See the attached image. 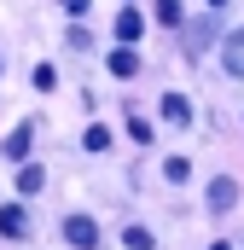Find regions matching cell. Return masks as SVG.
<instances>
[{
    "instance_id": "cell-6",
    "label": "cell",
    "mask_w": 244,
    "mask_h": 250,
    "mask_svg": "<svg viewBox=\"0 0 244 250\" xmlns=\"http://www.w3.org/2000/svg\"><path fill=\"white\" fill-rule=\"evenodd\" d=\"M140 29H145V18H140L134 6H122V12H117V41H122V47H134V41H140Z\"/></svg>"
},
{
    "instance_id": "cell-1",
    "label": "cell",
    "mask_w": 244,
    "mask_h": 250,
    "mask_svg": "<svg viewBox=\"0 0 244 250\" xmlns=\"http://www.w3.org/2000/svg\"><path fill=\"white\" fill-rule=\"evenodd\" d=\"M64 245L70 250H93L99 245V221L93 215H64Z\"/></svg>"
},
{
    "instance_id": "cell-5",
    "label": "cell",
    "mask_w": 244,
    "mask_h": 250,
    "mask_svg": "<svg viewBox=\"0 0 244 250\" xmlns=\"http://www.w3.org/2000/svg\"><path fill=\"white\" fill-rule=\"evenodd\" d=\"M221 64H227V76H244V29H233L221 41Z\"/></svg>"
},
{
    "instance_id": "cell-2",
    "label": "cell",
    "mask_w": 244,
    "mask_h": 250,
    "mask_svg": "<svg viewBox=\"0 0 244 250\" xmlns=\"http://www.w3.org/2000/svg\"><path fill=\"white\" fill-rule=\"evenodd\" d=\"M0 239H12V245L29 239V209H23V204H6V209H0Z\"/></svg>"
},
{
    "instance_id": "cell-4",
    "label": "cell",
    "mask_w": 244,
    "mask_h": 250,
    "mask_svg": "<svg viewBox=\"0 0 244 250\" xmlns=\"http://www.w3.org/2000/svg\"><path fill=\"white\" fill-rule=\"evenodd\" d=\"M29 146H35V128H29V123H18L12 134H6V146H0V151H6L12 163H23V157H29Z\"/></svg>"
},
{
    "instance_id": "cell-14",
    "label": "cell",
    "mask_w": 244,
    "mask_h": 250,
    "mask_svg": "<svg viewBox=\"0 0 244 250\" xmlns=\"http://www.w3.org/2000/svg\"><path fill=\"white\" fill-rule=\"evenodd\" d=\"M128 140H134V146H151V123H140V117H134V123H128Z\"/></svg>"
},
{
    "instance_id": "cell-15",
    "label": "cell",
    "mask_w": 244,
    "mask_h": 250,
    "mask_svg": "<svg viewBox=\"0 0 244 250\" xmlns=\"http://www.w3.org/2000/svg\"><path fill=\"white\" fill-rule=\"evenodd\" d=\"M87 6H93V0H64V12H70V18H81Z\"/></svg>"
},
{
    "instance_id": "cell-13",
    "label": "cell",
    "mask_w": 244,
    "mask_h": 250,
    "mask_svg": "<svg viewBox=\"0 0 244 250\" xmlns=\"http://www.w3.org/2000/svg\"><path fill=\"white\" fill-rule=\"evenodd\" d=\"M186 175H192V163H186V157H169V163H163V181H186Z\"/></svg>"
},
{
    "instance_id": "cell-7",
    "label": "cell",
    "mask_w": 244,
    "mask_h": 250,
    "mask_svg": "<svg viewBox=\"0 0 244 250\" xmlns=\"http://www.w3.org/2000/svg\"><path fill=\"white\" fill-rule=\"evenodd\" d=\"M163 123H169V128H186V123H192V105H186L181 93H163Z\"/></svg>"
},
{
    "instance_id": "cell-11",
    "label": "cell",
    "mask_w": 244,
    "mask_h": 250,
    "mask_svg": "<svg viewBox=\"0 0 244 250\" xmlns=\"http://www.w3.org/2000/svg\"><path fill=\"white\" fill-rule=\"evenodd\" d=\"M81 146H87V151H105V146H111V128H105V123H93L87 134H81Z\"/></svg>"
},
{
    "instance_id": "cell-9",
    "label": "cell",
    "mask_w": 244,
    "mask_h": 250,
    "mask_svg": "<svg viewBox=\"0 0 244 250\" xmlns=\"http://www.w3.org/2000/svg\"><path fill=\"white\" fill-rule=\"evenodd\" d=\"M111 76H122V82H128V76H140V53L117 47V53H111Z\"/></svg>"
},
{
    "instance_id": "cell-12",
    "label": "cell",
    "mask_w": 244,
    "mask_h": 250,
    "mask_svg": "<svg viewBox=\"0 0 244 250\" xmlns=\"http://www.w3.org/2000/svg\"><path fill=\"white\" fill-rule=\"evenodd\" d=\"M122 245H128V250H151L157 239H151V227H128V233H122Z\"/></svg>"
},
{
    "instance_id": "cell-16",
    "label": "cell",
    "mask_w": 244,
    "mask_h": 250,
    "mask_svg": "<svg viewBox=\"0 0 244 250\" xmlns=\"http://www.w3.org/2000/svg\"><path fill=\"white\" fill-rule=\"evenodd\" d=\"M203 6H209V12H221V6H233V0H203Z\"/></svg>"
},
{
    "instance_id": "cell-8",
    "label": "cell",
    "mask_w": 244,
    "mask_h": 250,
    "mask_svg": "<svg viewBox=\"0 0 244 250\" xmlns=\"http://www.w3.org/2000/svg\"><path fill=\"white\" fill-rule=\"evenodd\" d=\"M41 187H47V175H41V163H23V169H18V192H23V198H35Z\"/></svg>"
},
{
    "instance_id": "cell-17",
    "label": "cell",
    "mask_w": 244,
    "mask_h": 250,
    "mask_svg": "<svg viewBox=\"0 0 244 250\" xmlns=\"http://www.w3.org/2000/svg\"><path fill=\"white\" fill-rule=\"evenodd\" d=\"M209 250H227V245H209Z\"/></svg>"
},
{
    "instance_id": "cell-10",
    "label": "cell",
    "mask_w": 244,
    "mask_h": 250,
    "mask_svg": "<svg viewBox=\"0 0 244 250\" xmlns=\"http://www.w3.org/2000/svg\"><path fill=\"white\" fill-rule=\"evenodd\" d=\"M151 12H157V23H163V29H181V23H186V12H181V0H157V6H151Z\"/></svg>"
},
{
    "instance_id": "cell-3",
    "label": "cell",
    "mask_w": 244,
    "mask_h": 250,
    "mask_svg": "<svg viewBox=\"0 0 244 250\" xmlns=\"http://www.w3.org/2000/svg\"><path fill=\"white\" fill-rule=\"evenodd\" d=\"M233 204H239V181H233V175H215V181H209V209L227 215Z\"/></svg>"
}]
</instances>
